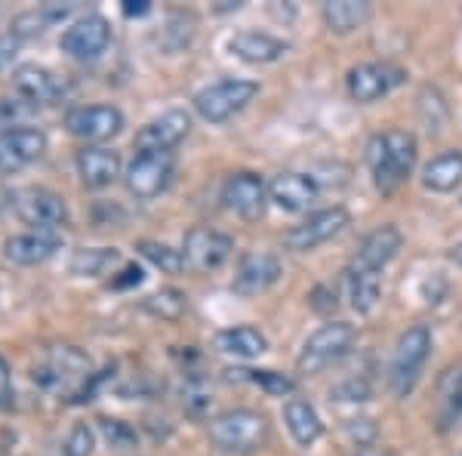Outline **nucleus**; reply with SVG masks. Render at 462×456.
I'll list each match as a JSON object with an SVG mask.
<instances>
[{
    "label": "nucleus",
    "mask_w": 462,
    "mask_h": 456,
    "mask_svg": "<svg viewBox=\"0 0 462 456\" xmlns=\"http://www.w3.org/2000/svg\"><path fill=\"white\" fill-rule=\"evenodd\" d=\"M416 163V139L407 130H385L370 136L367 142V167L374 173L376 189L392 194L404 179L413 173Z\"/></svg>",
    "instance_id": "obj_1"
},
{
    "label": "nucleus",
    "mask_w": 462,
    "mask_h": 456,
    "mask_svg": "<svg viewBox=\"0 0 462 456\" xmlns=\"http://www.w3.org/2000/svg\"><path fill=\"white\" fill-rule=\"evenodd\" d=\"M210 441L226 453H253L259 447H265L268 420L259 410H226V414L210 420Z\"/></svg>",
    "instance_id": "obj_2"
},
{
    "label": "nucleus",
    "mask_w": 462,
    "mask_h": 456,
    "mask_svg": "<svg viewBox=\"0 0 462 456\" xmlns=\"http://www.w3.org/2000/svg\"><path fill=\"white\" fill-rule=\"evenodd\" d=\"M429 351H431V330L426 324H416L401 333L398 346H394V355H392V368H389V386L398 398L413 392L416 379H420V373L429 361Z\"/></svg>",
    "instance_id": "obj_3"
},
{
    "label": "nucleus",
    "mask_w": 462,
    "mask_h": 456,
    "mask_svg": "<svg viewBox=\"0 0 462 456\" xmlns=\"http://www.w3.org/2000/svg\"><path fill=\"white\" fill-rule=\"evenodd\" d=\"M355 342V327L346 324V321H330L320 330H315L305 340V346L296 358V370L302 377H315V373L327 370L333 361H339Z\"/></svg>",
    "instance_id": "obj_4"
},
{
    "label": "nucleus",
    "mask_w": 462,
    "mask_h": 456,
    "mask_svg": "<svg viewBox=\"0 0 462 456\" xmlns=\"http://www.w3.org/2000/svg\"><path fill=\"white\" fill-rule=\"evenodd\" d=\"M259 93L256 80H241V78H228V80H216V84L204 87L195 96V111L204 121L222 124L231 115H237L241 108H247Z\"/></svg>",
    "instance_id": "obj_5"
},
{
    "label": "nucleus",
    "mask_w": 462,
    "mask_h": 456,
    "mask_svg": "<svg viewBox=\"0 0 462 456\" xmlns=\"http://www.w3.org/2000/svg\"><path fill=\"white\" fill-rule=\"evenodd\" d=\"M176 161L170 152H139L126 167V189L139 200H152L170 189Z\"/></svg>",
    "instance_id": "obj_6"
},
{
    "label": "nucleus",
    "mask_w": 462,
    "mask_h": 456,
    "mask_svg": "<svg viewBox=\"0 0 462 456\" xmlns=\"http://www.w3.org/2000/svg\"><path fill=\"white\" fill-rule=\"evenodd\" d=\"M13 207H16L19 219L34 226V231H56L69 226V207L50 189H25L13 194Z\"/></svg>",
    "instance_id": "obj_7"
},
{
    "label": "nucleus",
    "mask_w": 462,
    "mask_h": 456,
    "mask_svg": "<svg viewBox=\"0 0 462 456\" xmlns=\"http://www.w3.org/2000/svg\"><path fill=\"white\" fill-rule=\"evenodd\" d=\"M346 226H348L346 207H327V210L311 213L305 222L290 228L284 235V247L293 253H309V250H315V247L327 244L330 237H337Z\"/></svg>",
    "instance_id": "obj_8"
},
{
    "label": "nucleus",
    "mask_w": 462,
    "mask_h": 456,
    "mask_svg": "<svg viewBox=\"0 0 462 456\" xmlns=\"http://www.w3.org/2000/svg\"><path fill=\"white\" fill-rule=\"evenodd\" d=\"M182 256H185V265H191L195 272H216V268H222L228 263L231 237L216 228L195 226L185 231Z\"/></svg>",
    "instance_id": "obj_9"
},
{
    "label": "nucleus",
    "mask_w": 462,
    "mask_h": 456,
    "mask_svg": "<svg viewBox=\"0 0 462 456\" xmlns=\"http://www.w3.org/2000/svg\"><path fill=\"white\" fill-rule=\"evenodd\" d=\"M222 200L231 213H237L241 219H263L265 204H268V189L263 176L241 170V173H231L222 185Z\"/></svg>",
    "instance_id": "obj_10"
},
{
    "label": "nucleus",
    "mask_w": 462,
    "mask_h": 456,
    "mask_svg": "<svg viewBox=\"0 0 462 456\" xmlns=\"http://www.w3.org/2000/svg\"><path fill=\"white\" fill-rule=\"evenodd\" d=\"M401 84H404V71L389 62H367L348 71V96L355 102H361V106L383 99V96H389Z\"/></svg>",
    "instance_id": "obj_11"
},
{
    "label": "nucleus",
    "mask_w": 462,
    "mask_h": 456,
    "mask_svg": "<svg viewBox=\"0 0 462 456\" xmlns=\"http://www.w3.org/2000/svg\"><path fill=\"white\" fill-rule=\"evenodd\" d=\"M43 152H47V136L37 126L0 130V173H16V170L34 163Z\"/></svg>",
    "instance_id": "obj_12"
},
{
    "label": "nucleus",
    "mask_w": 462,
    "mask_h": 456,
    "mask_svg": "<svg viewBox=\"0 0 462 456\" xmlns=\"http://www.w3.org/2000/svg\"><path fill=\"white\" fill-rule=\"evenodd\" d=\"M65 126L84 142H106L124 130V115L115 106H84L65 115Z\"/></svg>",
    "instance_id": "obj_13"
},
{
    "label": "nucleus",
    "mask_w": 462,
    "mask_h": 456,
    "mask_svg": "<svg viewBox=\"0 0 462 456\" xmlns=\"http://www.w3.org/2000/svg\"><path fill=\"white\" fill-rule=\"evenodd\" d=\"M32 377L41 388H62L74 377H89V358L74 346H59L41 364H34Z\"/></svg>",
    "instance_id": "obj_14"
},
{
    "label": "nucleus",
    "mask_w": 462,
    "mask_h": 456,
    "mask_svg": "<svg viewBox=\"0 0 462 456\" xmlns=\"http://www.w3.org/2000/svg\"><path fill=\"white\" fill-rule=\"evenodd\" d=\"M191 130V115L185 108H170L161 117L148 121L143 130L136 133V148L139 152H170L179 142L189 136Z\"/></svg>",
    "instance_id": "obj_15"
},
{
    "label": "nucleus",
    "mask_w": 462,
    "mask_h": 456,
    "mask_svg": "<svg viewBox=\"0 0 462 456\" xmlns=\"http://www.w3.org/2000/svg\"><path fill=\"white\" fill-rule=\"evenodd\" d=\"M62 50L74 59H96L108 50L111 43V25L106 16H84L78 19L74 25L65 28L62 34Z\"/></svg>",
    "instance_id": "obj_16"
},
{
    "label": "nucleus",
    "mask_w": 462,
    "mask_h": 456,
    "mask_svg": "<svg viewBox=\"0 0 462 456\" xmlns=\"http://www.w3.org/2000/svg\"><path fill=\"white\" fill-rule=\"evenodd\" d=\"M13 87H16L19 99L32 102V106H50V102L62 99L65 93V84L56 78L50 69L43 65H19L13 71Z\"/></svg>",
    "instance_id": "obj_17"
},
{
    "label": "nucleus",
    "mask_w": 462,
    "mask_h": 456,
    "mask_svg": "<svg viewBox=\"0 0 462 456\" xmlns=\"http://www.w3.org/2000/svg\"><path fill=\"white\" fill-rule=\"evenodd\" d=\"M281 278V259L274 253H250V256L241 259L235 275V293L241 296H259L265 293L272 284H278Z\"/></svg>",
    "instance_id": "obj_18"
},
{
    "label": "nucleus",
    "mask_w": 462,
    "mask_h": 456,
    "mask_svg": "<svg viewBox=\"0 0 462 456\" xmlns=\"http://www.w3.org/2000/svg\"><path fill=\"white\" fill-rule=\"evenodd\" d=\"M62 250V237L56 231H25L4 244V253L16 265H41Z\"/></svg>",
    "instance_id": "obj_19"
},
{
    "label": "nucleus",
    "mask_w": 462,
    "mask_h": 456,
    "mask_svg": "<svg viewBox=\"0 0 462 456\" xmlns=\"http://www.w3.org/2000/svg\"><path fill=\"white\" fill-rule=\"evenodd\" d=\"M401 247H404L401 231L394 226H383V228L370 231V235L364 237L361 247H357V253H355V259H352V265L367 268V272H383V268L401 253Z\"/></svg>",
    "instance_id": "obj_20"
},
{
    "label": "nucleus",
    "mask_w": 462,
    "mask_h": 456,
    "mask_svg": "<svg viewBox=\"0 0 462 456\" xmlns=\"http://www.w3.org/2000/svg\"><path fill=\"white\" fill-rule=\"evenodd\" d=\"M315 198H318V182L315 176H305V173H281L268 185V200H274L287 213L305 210Z\"/></svg>",
    "instance_id": "obj_21"
},
{
    "label": "nucleus",
    "mask_w": 462,
    "mask_h": 456,
    "mask_svg": "<svg viewBox=\"0 0 462 456\" xmlns=\"http://www.w3.org/2000/svg\"><path fill=\"white\" fill-rule=\"evenodd\" d=\"M78 173L87 189H106L121 176V154L102 145H87L78 152Z\"/></svg>",
    "instance_id": "obj_22"
},
{
    "label": "nucleus",
    "mask_w": 462,
    "mask_h": 456,
    "mask_svg": "<svg viewBox=\"0 0 462 456\" xmlns=\"http://www.w3.org/2000/svg\"><path fill=\"white\" fill-rule=\"evenodd\" d=\"M435 423L438 432H450L462 423V364L447 368L438 379Z\"/></svg>",
    "instance_id": "obj_23"
},
{
    "label": "nucleus",
    "mask_w": 462,
    "mask_h": 456,
    "mask_svg": "<svg viewBox=\"0 0 462 456\" xmlns=\"http://www.w3.org/2000/svg\"><path fill=\"white\" fill-rule=\"evenodd\" d=\"M228 50L250 65H268V62H278L290 50V43L265 32H237L228 41Z\"/></svg>",
    "instance_id": "obj_24"
},
{
    "label": "nucleus",
    "mask_w": 462,
    "mask_h": 456,
    "mask_svg": "<svg viewBox=\"0 0 462 456\" xmlns=\"http://www.w3.org/2000/svg\"><path fill=\"white\" fill-rule=\"evenodd\" d=\"M284 423L300 447H311L320 435H324V423H320L318 410L305 398H290L284 404Z\"/></svg>",
    "instance_id": "obj_25"
},
{
    "label": "nucleus",
    "mask_w": 462,
    "mask_h": 456,
    "mask_svg": "<svg viewBox=\"0 0 462 456\" xmlns=\"http://www.w3.org/2000/svg\"><path fill=\"white\" fill-rule=\"evenodd\" d=\"M462 182V148H450V152L438 154L422 170V185L435 194L453 191Z\"/></svg>",
    "instance_id": "obj_26"
},
{
    "label": "nucleus",
    "mask_w": 462,
    "mask_h": 456,
    "mask_svg": "<svg viewBox=\"0 0 462 456\" xmlns=\"http://www.w3.org/2000/svg\"><path fill=\"white\" fill-rule=\"evenodd\" d=\"M346 281H348V299H352V309L357 312V315H370V312L379 305V296H383L379 272H367V268L348 265Z\"/></svg>",
    "instance_id": "obj_27"
},
{
    "label": "nucleus",
    "mask_w": 462,
    "mask_h": 456,
    "mask_svg": "<svg viewBox=\"0 0 462 456\" xmlns=\"http://www.w3.org/2000/svg\"><path fill=\"white\" fill-rule=\"evenodd\" d=\"M216 349L235 358H259L268 349V340L256 327H228L216 336Z\"/></svg>",
    "instance_id": "obj_28"
},
{
    "label": "nucleus",
    "mask_w": 462,
    "mask_h": 456,
    "mask_svg": "<svg viewBox=\"0 0 462 456\" xmlns=\"http://www.w3.org/2000/svg\"><path fill=\"white\" fill-rule=\"evenodd\" d=\"M370 4H364V0H330V4H324V22L330 32L337 34H352L357 28L364 25V22L370 19Z\"/></svg>",
    "instance_id": "obj_29"
},
{
    "label": "nucleus",
    "mask_w": 462,
    "mask_h": 456,
    "mask_svg": "<svg viewBox=\"0 0 462 456\" xmlns=\"http://www.w3.org/2000/svg\"><path fill=\"white\" fill-rule=\"evenodd\" d=\"M117 263H121V253L115 247H84L71 256L69 268L78 278H99V275H108Z\"/></svg>",
    "instance_id": "obj_30"
},
{
    "label": "nucleus",
    "mask_w": 462,
    "mask_h": 456,
    "mask_svg": "<svg viewBox=\"0 0 462 456\" xmlns=\"http://www.w3.org/2000/svg\"><path fill=\"white\" fill-rule=\"evenodd\" d=\"M74 10V6H59V4H47V6H37V10H28L22 13V16L13 22V37L16 41H22V37H37L43 34L47 28H53L56 22L69 19V13Z\"/></svg>",
    "instance_id": "obj_31"
},
{
    "label": "nucleus",
    "mask_w": 462,
    "mask_h": 456,
    "mask_svg": "<svg viewBox=\"0 0 462 456\" xmlns=\"http://www.w3.org/2000/svg\"><path fill=\"white\" fill-rule=\"evenodd\" d=\"M143 309L148 312V315H154L161 321H176V318L185 315V309H189V296L176 287H163V290H158V293L143 299Z\"/></svg>",
    "instance_id": "obj_32"
},
{
    "label": "nucleus",
    "mask_w": 462,
    "mask_h": 456,
    "mask_svg": "<svg viewBox=\"0 0 462 456\" xmlns=\"http://www.w3.org/2000/svg\"><path fill=\"white\" fill-rule=\"evenodd\" d=\"M228 379H241V383H250V386H259L263 392L268 395H278V398H284L296 388V383L290 377L278 370H226Z\"/></svg>",
    "instance_id": "obj_33"
},
{
    "label": "nucleus",
    "mask_w": 462,
    "mask_h": 456,
    "mask_svg": "<svg viewBox=\"0 0 462 456\" xmlns=\"http://www.w3.org/2000/svg\"><path fill=\"white\" fill-rule=\"evenodd\" d=\"M136 250L143 253V256H145L154 268H161V272H167V275H179V272L185 268L182 250H173V247H167V244H158V241H139Z\"/></svg>",
    "instance_id": "obj_34"
},
{
    "label": "nucleus",
    "mask_w": 462,
    "mask_h": 456,
    "mask_svg": "<svg viewBox=\"0 0 462 456\" xmlns=\"http://www.w3.org/2000/svg\"><path fill=\"white\" fill-rule=\"evenodd\" d=\"M210 388H207V383L200 377H191L189 383H185L182 388V407L189 416H204L207 410H210Z\"/></svg>",
    "instance_id": "obj_35"
},
{
    "label": "nucleus",
    "mask_w": 462,
    "mask_h": 456,
    "mask_svg": "<svg viewBox=\"0 0 462 456\" xmlns=\"http://www.w3.org/2000/svg\"><path fill=\"white\" fill-rule=\"evenodd\" d=\"M99 429H102V435H106V441L111 447H117V451H130V447H136V429L133 425H126L121 420H99Z\"/></svg>",
    "instance_id": "obj_36"
},
{
    "label": "nucleus",
    "mask_w": 462,
    "mask_h": 456,
    "mask_svg": "<svg viewBox=\"0 0 462 456\" xmlns=\"http://www.w3.org/2000/svg\"><path fill=\"white\" fill-rule=\"evenodd\" d=\"M93 444H96L93 429H89L87 423H78L69 432V438H65L62 456H89V453H93Z\"/></svg>",
    "instance_id": "obj_37"
},
{
    "label": "nucleus",
    "mask_w": 462,
    "mask_h": 456,
    "mask_svg": "<svg viewBox=\"0 0 462 456\" xmlns=\"http://www.w3.org/2000/svg\"><path fill=\"white\" fill-rule=\"evenodd\" d=\"M330 398L333 401H367L370 398V383L367 379H348V383L333 388Z\"/></svg>",
    "instance_id": "obj_38"
},
{
    "label": "nucleus",
    "mask_w": 462,
    "mask_h": 456,
    "mask_svg": "<svg viewBox=\"0 0 462 456\" xmlns=\"http://www.w3.org/2000/svg\"><path fill=\"white\" fill-rule=\"evenodd\" d=\"M32 111H34V106L25 99H0V124L10 130V124L16 126L19 117H28Z\"/></svg>",
    "instance_id": "obj_39"
},
{
    "label": "nucleus",
    "mask_w": 462,
    "mask_h": 456,
    "mask_svg": "<svg viewBox=\"0 0 462 456\" xmlns=\"http://www.w3.org/2000/svg\"><path fill=\"white\" fill-rule=\"evenodd\" d=\"M143 278H145V275H143V268H139V265H126L124 272H121V278H115V281H111V287H115V290L139 287V284H143Z\"/></svg>",
    "instance_id": "obj_40"
},
{
    "label": "nucleus",
    "mask_w": 462,
    "mask_h": 456,
    "mask_svg": "<svg viewBox=\"0 0 462 456\" xmlns=\"http://www.w3.org/2000/svg\"><path fill=\"white\" fill-rule=\"evenodd\" d=\"M10 401H13V379H10V368H6V361L0 358V407H6Z\"/></svg>",
    "instance_id": "obj_41"
},
{
    "label": "nucleus",
    "mask_w": 462,
    "mask_h": 456,
    "mask_svg": "<svg viewBox=\"0 0 462 456\" xmlns=\"http://www.w3.org/2000/svg\"><path fill=\"white\" fill-rule=\"evenodd\" d=\"M148 13H152V4H148V0H126V4H124V16L126 19L148 16Z\"/></svg>",
    "instance_id": "obj_42"
},
{
    "label": "nucleus",
    "mask_w": 462,
    "mask_h": 456,
    "mask_svg": "<svg viewBox=\"0 0 462 456\" xmlns=\"http://www.w3.org/2000/svg\"><path fill=\"white\" fill-rule=\"evenodd\" d=\"M450 259H453V263H457V265H462V244L453 247V250H450Z\"/></svg>",
    "instance_id": "obj_43"
}]
</instances>
